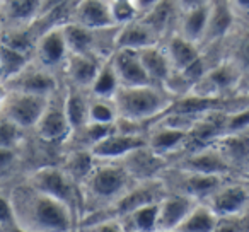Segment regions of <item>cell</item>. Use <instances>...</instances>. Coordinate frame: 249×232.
<instances>
[{
	"instance_id": "6da1fadb",
	"label": "cell",
	"mask_w": 249,
	"mask_h": 232,
	"mask_svg": "<svg viewBox=\"0 0 249 232\" xmlns=\"http://www.w3.org/2000/svg\"><path fill=\"white\" fill-rule=\"evenodd\" d=\"M19 231L67 232L77 224L73 210L63 201L39 191L28 181L7 191Z\"/></svg>"
},
{
	"instance_id": "7a4b0ae2",
	"label": "cell",
	"mask_w": 249,
	"mask_h": 232,
	"mask_svg": "<svg viewBox=\"0 0 249 232\" xmlns=\"http://www.w3.org/2000/svg\"><path fill=\"white\" fill-rule=\"evenodd\" d=\"M118 120L128 123H140L154 118L156 114L167 111L169 97L164 94L162 86L142 84V86H121L113 94Z\"/></svg>"
},
{
	"instance_id": "3957f363",
	"label": "cell",
	"mask_w": 249,
	"mask_h": 232,
	"mask_svg": "<svg viewBox=\"0 0 249 232\" xmlns=\"http://www.w3.org/2000/svg\"><path fill=\"white\" fill-rule=\"evenodd\" d=\"M86 184L89 193L99 201L114 203L124 191L133 184V179L126 169L120 162L114 164L113 161H106L101 166H94L89 176L86 178Z\"/></svg>"
},
{
	"instance_id": "277c9868",
	"label": "cell",
	"mask_w": 249,
	"mask_h": 232,
	"mask_svg": "<svg viewBox=\"0 0 249 232\" xmlns=\"http://www.w3.org/2000/svg\"><path fill=\"white\" fill-rule=\"evenodd\" d=\"M29 184L38 188L39 191L56 198L69 205L77 215V207H79V196H77V181L67 173L63 167L58 166H41L35 169L28 178Z\"/></svg>"
},
{
	"instance_id": "5b68a950",
	"label": "cell",
	"mask_w": 249,
	"mask_h": 232,
	"mask_svg": "<svg viewBox=\"0 0 249 232\" xmlns=\"http://www.w3.org/2000/svg\"><path fill=\"white\" fill-rule=\"evenodd\" d=\"M48 99L50 97L45 96L7 89V96L0 106V114H4L5 118L11 120L24 132H31L45 111Z\"/></svg>"
},
{
	"instance_id": "8992f818",
	"label": "cell",
	"mask_w": 249,
	"mask_h": 232,
	"mask_svg": "<svg viewBox=\"0 0 249 232\" xmlns=\"http://www.w3.org/2000/svg\"><path fill=\"white\" fill-rule=\"evenodd\" d=\"M31 132L43 143H62L70 137L72 128L63 109V96H58V90L50 96L45 111Z\"/></svg>"
},
{
	"instance_id": "52a82bcc",
	"label": "cell",
	"mask_w": 249,
	"mask_h": 232,
	"mask_svg": "<svg viewBox=\"0 0 249 232\" xmlns=\"http://www.w3.org/2000/svg\"><path fill=\"white\" fill-rule=\"evenodd\" d=\"M67 58H69V48L63 38L62 24L52 26L39 33L33 50V62L55 72L58 67L65 65Z\"/></svg>"
},
{
	"instance_id": "ba28073f",
	"label": "cell",
	"mask_w": 249,
	"mask_h": 232,
	"mask_svg": "<svg viewBox=\"0 0 249 232\" xmlns=\"http://www.w3.org/2000/svg\"><path fill=\"white\" fill-rule=\"evenodd\" d=\"M4 86L9 90H19V92L36 94V96L45 97L53 96L56 90H60L58 79H56L55 72L45 69V67H39L33 60L22 72H19L16 77H12Z\"/></svg>"
},
{
	"instance_id": "9c48e42d",
	"label": "cell",
	"mask_w": 249,
	"mask_h": 232,
	"mask_svg": "<svg viewBox=\"0 0 249 232\" xmlns=\"http://www.w3.org/2000/svg\"><path fill=\"white\" fill-rule=\"evenodd\" d=\"M207 200V205L212 208L215 215L218 217V220H229L234 218L237 215H241L242 212L248 208L249 205V190L244 184H222L220 188L213 191Z\"/></svg>"
},
{
	"instance_id": "30bf717a",
	"label": "cell",
	"mask_w": 249,
	"mask_h": 232,
	"mask_svg": "<svg viewBox=\"0 0 249 232\" xmlns=\"http://www.w3.org/2000/svg\"><path fill=\"white\" fill-rule=\"evenodd\" d=\"M147 145V139L139 133L133 132H123L118 130L116 132L109 133L104 139L97 140L96 143L89 147L90 154L94 156V159L101 161H120L123 159L126 154H130L132 150L139 149V147Z\"/></svg>"
},
{
	"instance_id": "8fae6325",
	"label": "cell",
	"mask_w": 249,
	"mask_h": 232,
	"mask_svg": "<svg viewBox=\"0 0 249 232\" xmlns=\"http://www.w3.org/2000/svg\"><path fill=\"white\" fill-rule=\"evenodd\" d=\"M198 203L196 198L184 193L169 195L167 193L159 201V212H157V225L156 231H178L179 224L184 220L191 208Z\"/></svg>"
},
{
	"instance_id": "7c38bea8",
	"label": "cell",
	"mask_w": 249,
	"mask_h": 232,
	"mask_svg": "<svg viewBox=\"0 0 249 232\" xmlns=\"http://www.w3.org/2000/svg\"><path fill=\"white\" fill-rule=\"evenodd\" d=\"M120 164L132 176V179L142 181L156 178L157 173L164 169L166 161H164V156L154 152L149 145H143L126 154L123 159H120Z\"/></svg>"
},
{
	"instance_id": "4fadbf2b",
	"label": "cell",
	"mask_w": 249,
	"mask_h": 232,
	"mask_svg": "<svg viewBox=\"0 0 249 232\" xmlns=\"http://www.w3.org/2000/svg\"><path fill=\"white\" fill-rule=\"evenodd\" d=\"M90 29H107L116 22L111 11V0H77L73 4L72 19Z\"/></svg>"
},
{
	"instance_id": "5bb4252c",
	"label": "cell",
	"mask_w": 249,
	"mask_h": 232,
	"mask_svg": "<svg viewBox=\"0 0 249 232\" xmlns=\"http://www.w3.org/2000/svg\"><path fill=\"white\" fill-rule=\"evenodd\" d=\"M111 63L114 67L121 86H142V84H152L143 70L139 58V50L130 48H116L111 55Z\"/></svg>"
},
{
	"instance_id": "9a60e30c",
	"label": "cell",
	"mask_w": 249,
	"mask_h": 232,
	"mask_svg": "<svg viewBox=\"0 0 249 232\" xmlns=\"http://www.w3.org/2000/svg\"><path fill=\"white\" fill-rule=\"evenodd\" d=\"M99 69L101 63L94 56V53H70L63 65L70 86L80 89H90Z\"/></svg>"
},
{
	"instance_id": "2e32d148",
	"label": "cell",
	"mask_w": 249,
	"mask_h": 232,
	"mask_svg": "<svg viewBox=\"0 0 249 232\" xmlns=\"http://www.w3.org/2000/svg\"><path fill=\"white\" fill-rule=\"evenodd\" d=\"M234 19L235 12L231 5V0H210L203 43H215L229 35L234 26Z\"/></svg>"
},
{
	"instance_id": "e0dca14e",
	"label": "cell",
	"mask_w": 249,
	"mask_h": 232,
	"mask_svg": "<svg viewBox=\"0 0 249 232\" xmlns=\"http://www.w3.org/2000/svg\"><path fill=\"white\" fill-rule=\"evenodd\" d=\"M159 38L154 35V31L142 21V19H132V21L121 24L118 35L113 39V46L116 48H130L140 50L150 45H157Z\"/></svg>"
},
{
	"instance_id": "ac0fdd59",
	"label": "cell",
	"mask_w": 249,
	"mask_h": 232,
	"mask_svg": "<svg viewBox=\"0 0 249 232\" xmlns=\"http://www.w3.org/2000/svg\"><path fill=\"white\" fill-rule=\"evenodd\" d=\"M139 58L143 70H145L147 77L150 79V82L162 87L169 84L173 67H171V62L166 55V50L159 48V43L157 45L145 46V48H140Z\"/></svg>"
},
{
	"instance_id": "d6986e66",
	"label": "cell",
	"mask_w": 249,
	"mask_h": 232,
	"mask_svg": "<svg viewBox=\"0 0 249 232\" xmlns=\"http://www.w3.org/2000/svg\"><path fill=\"white\" fill-rule=\"evenodd\" d=\"M183 171H193V173H203V174H218L225 176L231 171V166L222 156L218 149H210V147H201L195 154L184 159L181 164Z\"/></svg>"
},
{
	"instance_id": "ffe728a7",
	"label": "cell",
	"mask_w": 249,
	"mask_h": 232,
	"mask_svg": "<svg viewBox=\"0 0 249 232\" xmlns=\"http://www.w3.org/2000/svg\"><path fill=\"white\" fill-rule=\"evenodd\" d=\"M239 79H241V67L235 62H225V63H220V65L213 67V69L208 70V72H205V75L201 77L195 86L212 87V89H208L207 96L215 97L217 92L229 90L237 86Z\"/></svg>"
},
{
	"instance_id": "44dd1931",
	"label": "cell",
	"mask_w": 249,
	"mask_h": 232,
	"mask_svg": "<svg viewBox=\"0 0 249 232\" xmlns=\"http://www.w3.org/2000/svg\"><path fill=\"white\" fill-rule=\"evenodd\" d=\"M224 184V176L218 174H203L193 171H183V179L179 181L178 193L190 195L196 200H205L213 193L217 188Z\"/></svg>"
},
{
	"instance_id": "7402d4cb",
	"label": "cell",
	"mask_w": 249,
	"mask_h": 232,
	"mask_svg": "<svg viewBox=\"0 0 249 232\" xmlns=\"http://www.w3.org/2000/svg\"><path fill=\"white\" fill-rule=\"evenodd\" d=\"M184 143H188V130L169 125V123H164L159 128H154V132L147 137V145L160 156L174 152Z\"/></svg>"
},
{
	"instance_id": "603a6c76",
	"label": "cell",
	"mask_w": 249,
	"mask_h": 232,
	"mask_svg": "<svg viewBox=\"0 0 249 232\" xmlns=\"http://www.w3.org/2000/svg\"><path fill=\"white\" fill-rule=\"evenodd\" d=\"M4 26H29L38 19L41 0H2Z\"/></svg>"
},
{
	"instance_id": "cb8c5ba5",
	"label": "cell",
	"mask_w": 249,
	"mask_h": 232,
	"mask_svg": "<svg viewBox=\"0 0 249 232\" xmlns=\"http://www.w3.org/2000/svg\"><path fill=\"white\" fill-rule=\"evenodd\" d=\"M166 55L171 62V67L174 70H183L186 69L190 63L200 56V45L198 43L190 41L188 38L181 36L179 33H174L167 38L166 43Z\"/></svg>"
},
{
	"instance_id": "d4e9b609",
	"label": "cell",
	"mask_w": 249,
	"mask_h": 232,
	"mask_svg": "<svg viewBox=\"0 0 249 232\" xmlns=\"http://www.w3.org/2000/svg\"><path fill=\"white\" fill-rule=\"evenodd\" d=\"M82 90L84 89L80 87L69 86V89L63 94V109L72 132L80 130L89 122V97H86Z\"/></svg>"
},
{
	"instance_id": "484cf974",
	"label": "cell",
	"mask_w": 249,
	"mask_h": 232,
	"mask_svg": "<svg viewBox=\"0 0 249 232\" xmlns=\"http://www.w3.org/2000/svg\"><path fill=\"white\" fill-rule=\"evenodd\" d=\"M208 2L207 5L190 9V11L181 12L179 21V35L188 38L193 43H203V36L207 31V21H208Z\"/></svg>"
},
{
	"instance_id": "4316f807",
	"label": "cell",
	"mask_w": 249,
	"mask_h": 232,
	"mask_svg": "<svg viewBox=\"0 0 249 232\" xmlns=\"http://www.w3.org/2000/svg\"><path fill=\"white\" fill-rule=\"evenodd\" d=\"M63 38L70 53H94V31L75 21H67L62 24Z\"/></svg>"
},
{
	"instance_id": "83f0119b",
	"label": "cell",
	"mask_w": 249,
	"mask_h": 232,
	"mask_svg": "<svg viewBox=\"0 0 249 232\" xmlns=\"http://www.w3.org/2000/svg\"><path fill=\"white\" fill-rule=\"evenodd\" d=\"M218 229V217L207 203L198 201L179 224V232H213Z\"/></svg>"
},
{
	"instance_id": "f1b7e54d",
	"label": "cell",
	"mask_w": 249,
	"mask_h": 232,
	"mask_svg": "<svg viewBox=\"0 0 249 232\" xmlns=\"http://www.w3.org/2000/svg\"><path fill=\"white\" fill-rule=\"evenodd\" d=\"M174 11H176L174 0H159L154 7H150L147 12H143L140 19L152 29L157 38H160V36L166 35L171 22L176 18Z\"/></svg>"
},
{
	"instance_id": "f546056e",
	"label": "cell",
	"mask_w": 249,
	"mask_h": 232,
	"mask_svg": "<svg viewBox=\"0 0 249 232\" xmlns=\"http://www.w3.org/2000/svg\"><path fill=\"white\" fill-rule=\"evenodd\" d=\"M159 201L145 203V205H142V207L135 208V210L128 212L126 215H121L120 218H121V222H123V227L130 229V231H139V232L156 231Z\"/></svg>"
},
{
	"instance_id": "4dcf8cb0",
	"label": "cell",
	"mask_w": 249,
	"mask_h": 232,
	"mask_svg": "<svg viewBox=\"0 0 249 232\" xmlns=\"http://www.w3.org/2000/svg\"><path fill=\"white\" fill-rule=\"evenodd\" d=\"M33 56L0 43V84H5L31 63Z\"/></svg>"
},
{
	"instance_id": "1f68e13d",
	"label": "cell",
	"mask_w": 249,
	"mask_h": 232,
	"mask_svg": "<svg viewBox=\"0 0 249 232\" xmlns=\"http://www.w3.org/2000/svg\"><path fill=\"white\" fill-rule=\"evenodd\" d=\"M118 87H120V79L114 72L111 60H106V62L101 63L99 72H97L96 79L90 86V92H92V96L97 97H113Z\"/></svg>"
},
{
	"instance_id": "d6a6232c",
	"label": "cell",
	"mask_w": 249,
	"mask_h": 232,
	"mask_svg": "<svg viewBox=\"0 0 249 232\" xmlns=\"http://www.w3.org/2000/svg\"><path fill=\"white\" fill-rule=\"evenodd\" d=\"M92 167H94V156L87 149V150H75V152L70 154L67 157L63 169L79 183V181H84L89 176Z\"/></svg>"
},
{
	"instance_id": "836d02e7",
	"label": "cell",
	"mask_w": 249,
	"mask_h": 232,
	"mask_svg": "<svg viewBox=\"0 0 249 232\" xmlns=\"http://www.w3.org/2000/svg\"><path fill=\"white\" fill-rule=\"evenodd\" d=\"M118 120L116 106L111 97H89V122L114 123Z\"/></svg>"
},
{
	"instance_id": "e575fe53",
	"label": "cell",
	"mask_w": 249,
	"mask_h": 232,
	"mask_svg": "<svg viewBox=\"0 0 249 232\" xmlns=\"http://www.w3.org/2000/svg\"><path fill=\"white\" fill-rule=\"evenodd\" d=\"M24 139V130L0 114V147H21Z\"/></svg>"
},
{
	"instance_id": "d590c367",
	"label": "cell",
	"mask_w": 249,
	"mask_h": 232,
	"mask_svg": "<svg viewBox=\"0 0 249 232\" xmlns=\"http://www.w3.org/2000/svg\"><path fill=\"white\" fill-rule=\"evenodd\" d=\"M19 149L18 147H0V183L11 179L12 173L18 169Z\"/></svg>"
},
{
	"instance_id": "8d00e7d4",
	"label": "cell",
	"mask_w": 249,
	"mask_h": 232,
	"mask_svg": "<svg viewBox=\"0 0 249 232\" xmlns=\"http://www.w3.org/2000/svg\"><path fill=\"white\" fill-rule=\"evenodd\" d=\"M19 231V225L16 222L14 210H12L9 195L0 191V232Z\"/></svg>"
},
{
	"instance_id": "74e56055",
	"label": "cell",
	"mask_w": 249,
	"mask_h": 232,
	"mask_svg": "<svg viewBox=\"0 0 249 232\" xmlns=\"http://www.w3.org/2000/svg\"><path fill=\"white\" fill-rule=\"evenodd\" d=\"M249 128V107L239 109L235 113H225L224 118V132L227 133H241L242 130Z\"/></svg>"
},
{
	"instance_id": "f35d334b",
	"label": "cell",
	"mask_w": 249,
	"mask_h": 232,
	"mask_svg": "<svg viewBox=\"0 0 249 232\" xmlns=\"http://www.w3.org/2000/svg\"><path fill=\"white\" fill-rule=\"evenodd\" d=\"M111 11L116 24H124L139 16L132 0H111Z\"/></svg>"
},
{
	"instance_id": "ab89813d",
	"label": "cell",
	"mask_w": 249,
	"mask_h": 232,
	"mask_svg": "<svg viewBox=\"0 0 249 232\" xmlns=\"http://www.w3.org/2000/svg\"><path fill=\"white\" fill-rule=\"evenodd\" d=\"M235 63H237L241 69L249 72V33L244 35V38L239 41L237 52H235Z\"/></svg>"
},
{
	"instance_id": "60d3db41",
	"label": "cell",
	"mask_w": 249,
	"mask_h": 232,
	"mask_svg": "<svg viewBox=\"0 0 249 232\" xmlns=\"http://www.w3.org/2000/svg\"><path fill=\"white\" fill-rule=\"evenodd\" d=\"M67 2H70V0H41V7H39L38 18H41V16H45V14H48V12L55 11V9L62 7V5H65Z\"/></svg>"
},
{
	"instance_id": "b9f144b4",
	"label": "cell",
	"mask_w": 249,
	"mask_h": 232,
	"mask_svg": "<svg viewBox=\"0 0 249 232\" xmlns=\"http://www.w3.org/2000/svg\"><path fill=\"white\" fill-rule=\"evenodd\" d=\"M208 2H210V0H174V4H176V7L179 9L181 12L200 7V5H207Z\"/></svg>"
},
{
	"instance_id": "7bdbcfd3",
	"label": "cell",
	"mask_w": 249,
	"mask_h": 232,
	"mask_svg": "<svg viewBox=\"0 0 249 232\" xmlns=\"http://www.w3.org/2000/svg\"><path fill=\"white\" fill-rule=\"evenodd\" d=\"M132 2H133L137 12H139V16H140V14H143V12L149 11L150 7H154V5H156L159 0H132Z\"/></svg>"
},
{
	"instance_id": "ee69618b",
	"label": "cell",
	"mask_w": 249,
	"mask_h": 232,
	"mask_svg": "<svg viewBox=\"0 0 249 232\" xmlns=\"http://www.w3.org/2000/svg\"><path fill=\"white\" fill-rule=\"evenodd\" d=\"M235 14H249V0H231Z\"/></svg>"
},
{
	"instance_id": "f6af8a7d",
	"label": "cell",
	"mask_w": 249,
	"mask_h": 232,
	"mask_svg": "<svg viewBox=\"0 0 249 232\" xmlns=\"http://www.w3.org/2000/svg\"><path fill=\"white\" fill-rule=\"evenodd\" d=\"M4 26V14H2V7H0V28Z\"/></svg>"
},
{
	"instance_id": "bcb514c9",
	"label": "cell",
	"mask_w": 249,
	"mask_h": 232,
	"mask_svg": "<svg viewBox=\"0 0 249 232\" xmlns=\"http://www.w3.org/2000/svg\"><path fill=\"white\" fill-rule=\"evenodd\" d=\"M0 2H2V0H0Z\"/></svg>"
}]
</instances>
